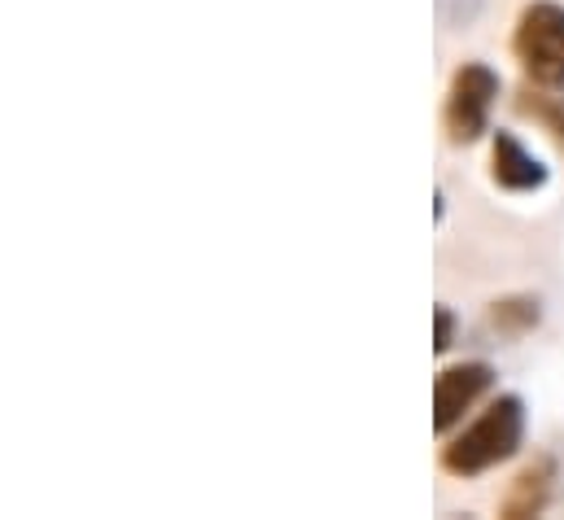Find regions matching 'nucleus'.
Returning <instances> with one entry per match:
<instances>
[{
  "label": "nucleus",
  "mask_w": 564,
  "mask_h": 520,
  "mask_svg": "<svg viewBox=\"0 0 564 520\" xmlns=\"http://www.w3.org/2000/svg\"><path fill=\"white\" fill-rule=\"evenodd\" d=\"M552 481H556V464L547 455H539L530 468H521V477L512 481L508 499H503V517L521 520V517H539L552 499Z\"/></svg>",
  "instance_id": "obj_6"
},
{
  "label": "nucleus",
  "mask_w": 564,
  "mask_h": 520,
  "mask_svg": "<svg viewBox=\"0 0 564 520\" xmlns=\"http://www.w3.org/2000/svg\"><path fill=\"white\" fill-rule=\"evenodd\" d=\"M490 381H495L490 364H455V368H442L437 381H433V429L446 437L464 420V411L490 390Z\"/></svg>",
  "instance_id": "obj_4"
},
{
  "label": "nucleus",
  "mask_w": 564,
  "mask_h": 520,
  "mask_svg": "<svg viewBox=\"0 0 564 520\" xmlns=\"http://www.w3.org/2000/svg\"><path fill=\"white\" fill-rule=\"evenodd\" d=\"M455 342V311L451 306H437L433 311V355H446Z\"/></svg>",
  "instance_id": "obj_9"
},
{
  "label": "nucleus",
  "mask_w": 564,
  "mask_h": 520,
  "mask_svg": "<svg viewBox=\"0 0 564 520\" xmlns=\"http://www.w3.org/2000/svg\"><path fill=\"white\" fill-rule=\"evenodd\" d=\"M539 319H543V311H539L534 297H503V302H495V311H490V324H495L499 333H530Z\"/></svg>",
  "instance_id": "obj_7"
},
{
  "label": "nucleus",
  "mask_w": 564,
  "mask_h": 520,
  "mask_svg": "<svg viewBox=\"0 0 564 520\" xmlns=\"http://www.w3.org/2000/svg\"><path fill=\"white\" fill-rule=\"evenodd\" d=\"M512 53L539 88H564V4L534 0L521 9Z\"/></svg>",
  "instance_id": "obj_2"
},
{
  "label": "nucleus",
  "mask_w": 564,
  "mask_h": 520,
  "mask_svg": "<svg viewBox=\"0 0 564 520\" xmlns=\"http://www.w3.org/2000/svg\"><path fill=\"white\" fill-rule=\"evenodd\" d=\"M490 175L508 193H534V188L547 184V166L512 131H499L495 136V144H490Z\"/></svg>",
  "instance_id": "obj_5"
},
{
  "label": "nucleus",
  "mask_w": 564,
  "mask_h": 520,
  "mask_svg": "<svg viewBox=\"0 0 564 520\" xmlns=\"http://www.w3.org/2000/svg\"><path fill=\"white\" fill-rule=\"evenodd\" d=\"M521 437H525V402L517 393H499L468 429H459L442 446V468L451 477H481L508 464L521 451Z\"/></svg>",
  "instance_id": "obj_1"
},
{
  "label": "nucleus",
  "mask_w": 564,
  "mask_h": 520,
  "mask_svg": "<svg viewBox=\"0 0 564 520\" xmlns=\"http://www.w3.org/2000/svg\"><path fill=\"white\" fill-rule=\"evenodd\" d=\"M499 97V75L486 62H464L451 75L446 88V106H442V123L451 144H473L481 140V131L490 128V110Z\"/></svg>",
  "instance_id": "obj_3"
},
{
  "label": "nucleus",
  "mask_w": 564,
  "mask_h": 520,
  "mask_svg": "<svg viewBox=\"0 0 564 520\" xmlns=\"http://www.w3.org/2000/svg\"><path fill=\"white\" fill-rule=\"evenodd\" d=\"M530 119H539L543 128L552 131V140L564 149V97H547V93H521V101H517Z\"/></svg>",
  "instance_id": "obj_8"
}]
</instances>
